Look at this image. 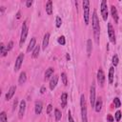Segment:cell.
<instances>
[{
    "label": "cell",
    "instance_id": "17",
    "mask_svg": "<svg viewBox=\"0 0 122 122\" xmlns=\"http://www.w3.org/2000/svg\"><path fill=\"white\" fill-rule=\"evenodd\" d=\"M43 109V104L41 101H36L35 102V106H34V111L36 114H40Z\"/></svg>",
    "mask_w": 122,
    "mask_h": 122
},
{
    "label": "cell",
    "instance_id": "14",
    "mask_svg": "<svg viewBox=\"0 0 122 122\" xmlns=\"http://www.w3.org/2000/svg\"><path fill=\"white\" fill-rule=\"evenodd\" d=\"M57 82H58V75L52 76L51 79L50 80V89H51V90H53V89L56 87Z\"/></svg>",
    "mask_w": 122,
    "mask_h": 122
},
{
    "label": "cell",
    "instance_id": "34",
    "mask_svg": "<svg viewBox=\"0 0 122 122\" xmlns=\"http://www.w3.org/2000/svg\"><path fill=\"white\" fill-rule=\"evenodd\" d=\"M12 47H13V42H12V41H10L9 44H8V46H7V50H8V51H10V50L12 49Z\"/></svg>",
    "mask_w": 122,
    "mask_h": 122
},
{
    "label": "cell",
    "instance_id": "27",
    "mask_svg": "<svg viewBox=\"0 0 122 122\" xmlns=\"http://www.w3.org/2000/svg\"><path fill=\"white\" fill-rule=\"evenodd\" d=\"M0 122H8L7 114L5 112H1V113H0Z\"/></svg>",
    "mask_w": 122,
    "mask_h": 122
},
{
    "label": "cell",
    "instance_id": "7",
    "mask_svg": "<svg viewBox=\"0 0 122 122\" xmlns=\"http://www.w3.org/2000/svg\"><path fill=\"white\" fill-rule=\"evenodd\" d=\"M23 60H24V53L21 52L18 54L16 60H15V64H14V71H17L20 70L21 66H22V63H23Z\"/></svg>",
    "mask_w": 122,
    "mask_h": 122
},
{
    "label": "cell",
    "instance_id": "40",
    "mask_svg": "<svg viewBox=\"0 0 122 122\" xmlns=\"http://www.w3.org/2000/svg\"><path fill=\"white\" fill-rule=\"evenodd\" d=\"M45 92H46V88H45V87H41L40 92H41V93H45Z\"/></svg>",
    "mask_w": 122,
    "mask_h": 122
},
{
    "label": "cell",
    "instance_id": "10",
    "mask_svg": "<svg viewBox=\"0 0 122 122\" xmlns=\"http://www.w3.org/2000/svg\"><path fill=\"white\" fill-rule=\"evenodd\" d=\"M25 111H26V102L24 100H22L20 102V105H19V112H18V117L19 118H22L24 116Z\"/></svg>",
    "mask_w": 122,
    "mask_h": 122
},
{
    "label": "cell",
    "instance_id": "13",
    "mask_svg": "<svg viewBox=\"0 0 122 122\" xmlns=\"http://www.w3.org/2000/svg\"><path fill=\"white\" fill-rule=\"evenodd\" d=\"M35 46H36V39H35V37H32L30 39V43H29V46L27 48V51L30 52V51H33Z\"/></svg>",
    "mask_w": 122,
    "mask_h": 122
},
{
    "label": "cell",
    "instance_id": "39",
    "mask_svg": "<svg viewBox=\"0 0 122 122\" xmlns=\"http://www.w3.org/2000/svg\"><path fill=\"white\" fill-rule=\"evenodd\" d=\"M17 102H18V101H17V99H15V100H14V102H13V108H12L13 110H15V108H16V106H17Z\"/></svg>",
    "mask_w": 122,
    "mask_h": 122
},
{
    "label": "cell",
    "instance_id": "24",
    "mask_svg": "<svg viewBox=\"0 0 122 122\" xmlns=\"http://www.w3.org/2000/svg\"><path fill=\"white\" fill-rule=\"evenodd\" d=\"M39 51H40V46H39V45H36L35 48H34V50L32 51V58H36V57H38V55H39Z\"/></svg>",
    "mask_w": 122,
    "mask_h": 122
},
{
    "label": "cell",
    "instance_id": "18",
    "mask_svg": "<svg viewBox=\"0 0 122 122\" xmlns=\"http://www.w3.org/2000/svg\"><path fill=\"white\" fill-rule=\"evenodd\" d=\"M61 107L65 108L67 106V102H68V93L67 92H63L61 94Z\"/></svg>",
    "mask_w": 122,
    "mask_h": 122
},
{
    "label": "cell",
    "instance_id": "36",
    "mask_svg": "<svg viewBox=\"0 0 122 122\" xmlns=\"http://www.w3.org/2000/svg\"><path fill=\"white\" fill-rule=\"evenodd\" d=\"M68 120H69V122H74V120H73V118H72L71 113L70 111L68 112Z\"/></svg>",
    "mask_w": 122,
    "mask_h": 122
},
{
    "label": "cell",
    "instance_id": "16",
    "mask_svg": "<svg viewBox=\"0 0 122 122\" xmlns=\"http://www.w3.org/2000/svg\"><path fill=\"white\" fill-rule=\"evenodd\" d=\"M49 40H50V33L47 32V33H45L44 38H43V42H42V49H43V50H46V48L48 47V45H49Z\"/></svg>",
    "mask_w": 122,
    "mask_h": 122
},
{
    "label": "cell",
    "instance_id": "28",
    "mask_svg": "<svg viewBox=\"0 0 122 122\" xmlns=\"http://www.w3.org/2000/svg\"><path fill=\"white\" fill-rule=\"evenodd\" d=\"M61 78H62L63 84H64L65 86H67V85H68V79H67V74H66L65 72H62V73H61Z\"/></svg>",
    "mask_w": 122,
    "mask_h": 122
},
{
    "label": "cell",
    "instance_id": "26",
    "mask_svg": "<svg viewBox=\"0 0 122 122\" xmlns=\"http://www.w3.org/2000/svg\"><path fill=\"white\" fill-rule=\"evenodd\" d=\"M54 116H55V120H56V121H59V120L61 119L62 113H61L60 110H58V109H55V110H54Z\"/></svg>",
    "mask_w": 122,
    "mask_h": 122
},
{
    "label": "cell",
    "instance_id": "23",
    "mask_svg": "<svg viewBox=\"0 0 122 122\" xmlns=\"http://www.w3.org/2000/svg\"><path fill=\"white\" fill-rule=\"evenodd\" d=\"M53 71H54V69L53 68H51V67H50L47 71H46V72H45V80H47V79H49L51 75H52V73H53Z\"/></svg>",
    "mask_w": 122,
    "mask_h": 122
},
{
    "label": "cell",
    "instance_id": "35",
    "mask_svg": "<svg viewBox=\"0 0 122 122\" xmlns=\"http://www.w3.org/2000/svg\"><path fill=\"white\" fill-rule=\"evenodd\" d=\"M107 121H108V122H113V121H114V118L112 117V114H108V115H107Z\"/></svg>",
    "mask_w": 122,
    "mask_h": 122
},
{
    "label": "cell",
    "instance_id": "30",
    "mask_svg": "<svg viewBox=\"0 0 122 122\" xmlns=\"http://www.w3.org/2000/svg\"><path fill=\"white\" fill-rule=\"evenodd\" d=\"M57 42H58L60 45H62V46H63V45H65V44H66V39H65V37H64L63 35H62V36H59V37H58V39H57Z\"/></svg>",
    "mask_w": 122,
    "mask_h": 122
},
{
    "label": "cell",
    "instance_id": "12",
    "mask_svg": "<svg viewBox=\"0 0 122 122\" xmlns=\"http://www.w3.org/2000/svg\"><path fill=\"white\" fill-rule=\"evenodd\" d=\"M111 13H112V16L114 22H115V23H118V12H117L116 8H115L113 5L111 7Z\"/></svg>",
    "mask_w": 122,
    "mask_h": 122
},
{
    "label": "cell",
    "instance_id": "9",
    "mask_svg": "<svg viewBox=\"0 0 122 122\" xmlns=\"http://www.w3.org/2000/svg\"><path fill=\"white\" fill-rule=\"evenodd\" d=\"M97 81L100 84V86H103L104 85V82H105V73H104V71H103L102 69H99L97 71Z\"/></svg>",
    "mask_w": 122,
    "mask_h": 122
},
{
    "label": "cell",
    "instance_id": "4",
    "mask_svg": "<svg viewBox=\"0 0 122 122\" xmlns=\"http://www.w3.org/2000/svg\"><path fill=\"white\" fill-rule=\"evenodd\" d=\"M28 30H29V28H28L27 20H25L23 22V25H22V30H21V35H20V41H19L20 47H22L24 42L26 41V38H27V35H28Z\"/></svg>",
    "mask_w": 122,
    "mask_h": 122
},
{
    "label": "cell",
    "instance_id": "3",
    "mask_svg": "<svg viewBox=\"0 0 122 122\" xmlns=\"http://www.w3.org/2000/svg\"><path fill=\"white\" fill-rule=\"evenodd\" d=\"M83 5V12H84V22L86 25L89 24V19H90V1L84 0L82 2Z\"/></svg>",
    "mask_w": 122,
    "mask_h": 122
},
{
    "label": "cell",
    "instance_id": "1",
    "mask_svg": "<svg viewBox=\"0 0 122 122\" xmlns=\"http://www.w3.org/2000/svg\"><path fill=\"white\" fill-rule=\"evenodd\" d=\"M92 30H93V36L95 39L96 43H99V36H100V25H99V19L96 13V10H93L92 13Z\"/></svg>",
    "mask_w": 122,
    "mask_h": 122
},
{
    "label": "cell",
    "instance_id": "22",
    "mask_svg": "<svg viewBox=\"0 0 122 122\" xmlns=\"http://www.w3.org/2000/svg\"><path fill=\"white\" fill-rule=\"evenodd\" d=\"M0 53H1V56H2V57H5V56L7 55V53H8L7 47H6L3 43H1V45H0Z\"/></svg>",
    "mask_w": 122,
    "mask_h": 122
},
{
    "label": "cell",
    "instance_id": "19",
    "mask_svg": "<svg viewBox=\"0 0 122 122\" xmlns=\"http://www.w3.org/2000/svg\"><path fill=\"white\" fill-rule=\"evenodd\" d=\"M46 12L49 14V15H51V13H52V1L51 0H49L47 3H46Z\"/></svg>",
    "mask_w": 122,
    "mask_h": 122
},
{
    "label": "cell",
    "instance_id": "42",
    "mask_svg": "<svg viewBox=\"0 0 122 122\" xmlns=\"http://www.w3.org/2000/svg\"><path fill=\"white\" fill-rule=\"evenodd\" d=\"M66 58H67V60H70V58H71V57H70V54H69V53H67V54H66Z\"/></svg>",
    "mask_w": 122,
    "mask_h": 122
},
{
    "label": "cell",
    "instance_id": "41",
    "mask_svg": "<svg viewBox=\"0 0 122 122\" xmlns=\"http://www.w3.org/2000/svg\"><path fill=\"white\" fill-rule=\"evenodd\" d=\"M20 17H21V12H20V11H18V12L16 13V18H17V19H19Z\"/></svg>",
    "mask_w": 122,
    "mask_h": 122
},
{
    "label": "cell",
    "instance_id": "33",
    "mask_svg": "<svg viewBox=\"0 0 122 122\" xmlns=\"http://www.w3.org/2000/svg\"><path fill=\"white\" fill-rule=\"evenodd\" d=\"M114 116H115V120H116V121H119V120L121 119V112H120V111H117V112H115Z\"/></svg>",
    "mask_w": 122,
    "mask_h": 122
},
{
    "label": "cell",
    "instance_id": "6",
    "mask_svg": "<svg viewBox=\"0 0 122 122\" xmlns=\"http://www.w3.org/2000/svg\"><path fill=\"white\" fill-rule=\"evenodd\" d=\"M108 35H109V38H110V41L112 43V44H115L116 40H115V33H114V29L112 27V25L111 23L108 24Z\"/></svg>",
    "mask_w": 122,
    "mask_h": 122
},
{
    "label": "cell",
    "instance_id": "29",
    "mask_svg": "<svg viewBox=\"0 0 122 122\" xmlns=\"http://www.w3.org/2000/svg\"><path fill=\"white\" fill-rule=\"evenodd\" d=\"M113 103H114V107H115V108H120V106H121V101H120V99H119L118 97H115V98L113 99Z\"/></svg>",
    "mask_w": 122,
    "mask_h": 122
},
{
    "label": "cell",
    "instance_id": "31",
    "mask_svg": "<svg viewBox=\"0 0 122 122\" xmlns=\"http://www.w3.org/2000/svg\"><path fill=\"white\" fill-rule=\"evenodd\" d=\"M55 26H56V28H60L61 27V24H62V20H61V18L59 17V16H56V18H55Z\"/></svg>",
    "mask_w": 122,
    "mask_h": 122
},
{
    "label": "cell",
    "instance_id": "11",
    "mask_svg": "<svg viewBox=\"0 0 122 122\" xmlns=\"http://www.w3.org/2000/svg\"><path fill=\"white\" fill-rule=\"evenodd\" d=\"M15 91H16V87H15V86H11V87L10 88V90L8 91V92L6 93V96H5L6 100L11 99V97H12V96L14 95V93H15Z\"/></svg>",
    "mask_w": 122,
    "mask_h": 122
},
{
    "label": "cell",
    "instance_id": "32",
    "mask_svg": "<svg viewBox=\"0 0 122 122\" xmlns=\"http://www.w3.org/2000/svg\"><path fill=\"white\" fill-rule=\"evenodd\" d=\"M117 64H118V56L116 54H114L112 56V65L115 67V66H117Z\"/></svg>",
    "mask_w": 122,
    "mask_h": 122
},
{
    "label": "cell",
    "instance_id": "37",
    "mask_svg": "<svg viewBox=\"0 0 122 122\" xmlns=\"http://www.w3.org/2000/svg\"><path fill=\"white\" fill-rule=\"evenodd\" d=\"M51 111H52V105L49 104V105H48V107H47V113H50Z\"/></svg>",
    "mask_w": 122,
    "mask_h": 122
},
{
    "label": "cell",
    "instance_id": "21",
    "mask_svg": "<svg viewBox=\"0 0 122 122\" xmlns=\"http://www.w3.org/2000/svg\"><path fill=\"white\" fill-rule=\"evenodd\" d=\"M113 76H114V69H113V67H111L109 70V83L110 84H112Z\"/></svg>",
    "mask_w": 122,
    "mask_h": 122
},
{
    "label": "cell",
    "instance_id": "2",
    "mask_svg": "<svg viewBox=\"0 0 122 122\" xmlns=\"http://www.w3.org/2000/svg\"><path fill=\"white\" fill-rule=\"evenodd\" d=\"M80 107H81V116H82V122H88L87 117V105L84 94L80 96Z\"/></svg>",
    "mask_w": 122,
    "mask_h": 122
},
{
    "label": "cell",
    "instance_id": "25",
    "mask_svg": "<svg viewBox=\"0 0 122 122\" xmlns=\"http://www.w3.org/2000/svg\"><path fill=\"white\" fill-rule=\"evenodd\" d=\"M92 50V40H91V39H88V41H87V52H88V55H89V56L91 55Z\"/></svg>",
    "mask_w": 122,
    "mask_h": 122
},
{
    "label": "cell",
    "instance_id": "5",
    "mask_svg": "<svg viewBox=\"0 0 122 122\" xmlns=\"http://www.w3.org/2000/svg\"><path fill=\"white\" fill-rule=\"evenodd\" d=\"M101 15L104 21H107L108 19V6H107V1L102 0L101 1Z\"/></svg>",
    "mask_w": 122,
    "mask_h": 122
},
{
    "label": "cell",
    "instance_id": "43",
    "mask_svg": "<svg viewBox=\"0 0 122 122\" xmlns=\"http://www.w3.org/2000/svg\"><path fill=\"white\" fill-rule=\"evenodd\" d=\"M0 10H1V12H3V11L5 10V7H1V9H0Z\"/></svg>",
    "mask_w": 122,
    "mask_h": 122
},
{
    "label": "cell",
    "instance_id": "38",
    "mask_svg": "<svg viewBox=\"0 0 122 122\" xmlns=\"http://www.w3.org/2000/svg\"><path fill=\"white\" fill-rule=\"evenodd\" d=\"M31 5H32V1H31V0H28V1H26V6H27L28 8H30Z\"/></svg>",
    "mask_w": 122,
    "mask_h": 122
},
{
    "label": "cell",
    "instance_id": "20",
    "mask_svg": "<svg viewBox=\"0 0 122 122\" xmlns=\"http://www.w3.org/2000/svg\"><path fill=\"white\" fill-rule=\"evenodd\" d=\"M26 80H27V74H26L25 71H22V72L20 73V75H19L18 83H19L20 85H23V84L26 82Z\"/></svg>",
    "mask_w": 122,
    "mask_h": 122
},
{
    "label": "cell",
    "instance_id": "15",
    "mask_svg": "<svg viewBox=\"0 0 122 122\" xmlns=\"http://www.w3.org/2000/svg\"><path fill=\"white\" fill-rule=\"evenodd\" d=\"M102 104H103V102H102L101 97H98V98L96 99L95 105H94V110H95L96 112H99L101 111V109H102Z\"/></svg>",
    "mask_w": 122,
    "mask_h": 122
},
{
    "label": "cell",
    "instance_id": "8",
    "mask_svg": "<svg viewBox=\"0 0 122 122\" xmlns=\"http://www.w3.org/2000/svg\"><path fill=\"white\" fill-rule=\"evenodd\" d=\"M95 101H96V98H95V86L92 84L91 86V90H90V102H91V106L92 108H94Z\"/></svg>",
    "mask_w": 122,
    "mask_h": 122
}]
</instances>
